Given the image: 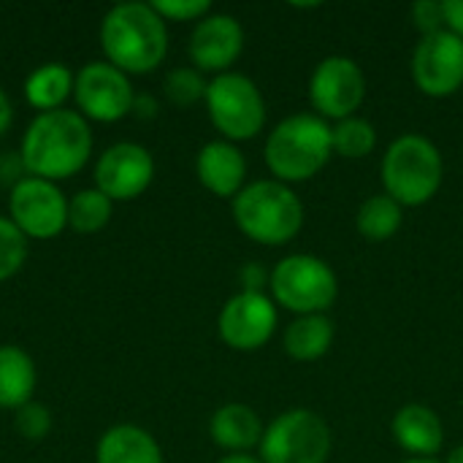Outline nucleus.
I'll return each mask as SVG.
<instances>
[{
  "mask_svg": "<svg viewBox=\"0 0 463 463\" xmlns=\"http://www.w3.org/2000/svg\"><path fill=\"white\" fill-rule=\"evenodd\" d=\"M152 8L165 22H201L206 14H212L209 0H155Z\"/></svg>",
  "mask_w": 463,
  "mask_h": 463,
  "instance_id": "c85d7f7f",
  "label": "nucleus"
},
{
  "mask_svg": "<svg viewBox=\"0 0 463 463\" xmlns=\"http://www.w3.org/2000/svg\"><path fill=\"white\" fill-rule=\"evenodd\" d=\"M14 429L22 439H30V442H41L49 437L52 431V412L46 404H38V402H27L24 407H19L14 412Z\"/></svg>",
  "mask_w": 463,
  "mask_h": 463,
  "instance_id": "cd10ccee",
  "label": "nucleus"
},
{
  "mask_svg": "<svg viewBox=\"0 0 463 463\" xmlns=\"http://www.w3.org/2000/svg\"><path fill=\"white\" fill-rule=\"evenodd\" d=\"M445 463H463V445L453 448V450H450V456H448V461H445Z\"/></svg>",
  "mask_w": 463,
  "mask_h": 463,
  "instance_id": "c9c22d12",
  "label": "nucleus"
},
{
  "mask_svg": "<svg viewBox=\"0 0 463 463\" xmlns=\"http://www.w3.org/2000/svg\"><path fill=\"white\" fill-rule=\"evenodd\" d=\"M206 111L225 141L255 138L266 125V98L260 87L236 71L220 73L206 87Z\"/></svg>",
  "mask_w": 463,
  "mask_h": 463,
  "instance_id": "0eeeda50",
  "label": "nucleus"
},
{
  "mask_svg": "<svg viewBox=\"0 0 463 463\" xmlns=\"http://www.w3.org/2000/svg\"><path fill=\"white\" fill-rule=\"evenodd\" d=\"M187 52L201 73H228L244 52V27L231 14H206L195 22Z\"/></svg>",
  "mask_w": 463,
  "mask_h": 463,
  "instance_id": "2eb2a0df",
  "label": "nucleus"
},
{
  "mask_svg": "<svg viewBox=\"0 0 463 463\" xmlns=\"http://www.w3.org/2000/svg\"><path fill=\"white\" fill-rule=\"evenodd\" d=\"M366 98V76L361 65L347 54H331L317 62L309 76V100L323 119L355 117Z\"/></svg>",
  "mask_w": 463,
  "mask_h": 463,
  "instance_id": "9b49d317",
  "label": "nucleus"
},
{
  "mask_svg": "<svg viewBox=\"0 0 463 463\" xmlns=\"http://www.w3.org/2000/svg\"><path fill=\"white\" fill-rule=\"evenodd\" d=\"M114 212V201H109L98 187L79 190L68 198V225L79 233H95L109 225Z\"/></svg>",
  "mask_w": 463,
  "mask_h": 463,
  "instance_id": "b1692460",
  "label": "nucleus"
},
{
  "mask_svg": "<svg viewBox=\"0 0 463 463\" xmlns=\"http://www.w3.org/2000/svg\"><path fill=\"white\" fill-rule=\"evenodd\" d=\"M269 271L260 266V263H247V266H241V271H239V279H241V290H247V293H266L263 288L269 285Z\"/></svg>",
  "mask_w": 463,
  "mask_h": 463,
  "instance_id": "7c9ffc66",
  "label": "nucleus"
},
{
  "mask_svg": "<svg viewBox=\"0 0 463 463\" xmlns=\"http://www.w3.org/2000/svg\"><path fill=\"white\" fill-rule=\"evenodd\" d=\"M73 98L84 119L117 122L133 114L136 90L125 71H119L109 60H92L76 73Z\"/></svg>",
  "mask_w": 463,
  "mask_h": 463,
  "instance_id": "9d476101",
  "label": "nucleus"
},
{
  "mask_svg": "<svg viewBox=\"0 0 463 463\" xmlns=\"http://www.w3.org/2000/svg\"><path fill=\"white\" fill-rule=\"evenodd\" d=\"M442 11H445V30L463 38V0H442Z\"/></svg>",
  "mask_w": 463,
  "mask_h": 463,
  "instance_id": "2f4dec72",
  "label": "nucleus"
},
{
  "mask_svg": "<svg viewBox=\"0 0 463 463\" xmlns=\"http://www.w3.org/2000/svg\"><path fill=\"white\" fill-rule=\"evenodd\" d=\"M133 114L141 117V119L157 117V100H155L152 95H146V92L136 95V100H133Z\"/></svg>",
  "mask_w": 463,
  "mask_h": 463,
  "instance_id": "473e14b6",
  "label": "nucleus"
},
{
  "mask_svg": "<svg viewBox=\"0 0 463 463\" xmlns=\"http://www.w3.org/2000/svg\"><path fill=\"white\" fill-rule=\"evenodd\" d=\"M277 304L269 293H236L225 301L217 317V334L220 339L239 350L252 353L260 350L277 331Z\"/></svg>",
  "mask_w": 463,
  "mask_h": 463,
  "instance_id": "f8f14e48",
  "label": "nucleus"
},
{
  "mask_svg": "<svg viewBox=\"0 0 463 463\" xmlns=\"http://www.w3.org/2000/svg\"><path fill=\"white\" fill-rule=\"evenodd\" d=\"M100 49L128 76L149 73L168 54V22L152 3H119L100 22Z\"/></svg>",
  "mask_w": 463,
  "mask_h": 463,
  "instance_id": "f03ea898",
  "label": "nucleus"
},
{
  "mask_svg": "<svg viewBox=\"0 0 463 463\" xmlns=\"http://www.w3.org/2000/svg\"><path fill=\"white\" fill-rule=\"evenodd\" d=\"M155 179V157L144 144L117 141L95 163V187L109 201H133Z\"/></svg>",
  "mask_w": 463,
  "mask_h": 463,
  "instance_id": "4468645a",
  "label": "nucleus"
},
{
  "mask_svg": "<svg viewBox=\"0 0 463 463\" xmlns=\"http://www.w3.org/2000/svg\"><path fill=\"white\" fill-rule=\"evenodd\" d=\"M336 328L328 315H301L285 331V353L296 361H320L334 345Z\"/></svg>",
  "mask_w": 463,
  "mask_h": 463,
  "instance_id": "4be33fe9",
  "label": "nucleus"
},
{
  "mask_svg": "<svg viewBox=\"0 0 463 463\" xmlns=\"http://www.w3.org/2000/svg\"><path fill=\"white\" fill-rule=\"evenodd\" d=\"M391 434L399 448L415 458H431L445 445V426L439 415L426 404H407L391 420Z\"/></svg>",
  "mask_w": 463,
  "mask_h": 463,
  "instance_id": "f3484780",
  "label": "nucleus"
},
{
  "mask_svg": "<svg viewBox=\"0 0 463 463\" xmlns=\"http://www.w3.org/2000/svg\"><path fill=\"white\" fill-rule=\"evenodd\" d=\"M412 81L429 98H448L463 87V38L450 30L420 38L412 52Z\"/></svg>",
  "mask_w": 463,
  "mask_h": 463,
  "instance_id": "ddd939ff",
  "label": "nucleus"
},
{
  "mask_svg": "<svg viewBox=\"0 0 463 463\" xmlns=\"http://www.w3.org/2000/svg\"><path fill=\"white\" fill-rule=\"evenodd\" d=\"M402 463H439V461H434V458H407V461H402Z\"/></svg>",
  "mask_w": 463,
  "mask_h": 463,
  "instance_id": "e433bc0d",
  "label": "nucleus"
},
{
  "mask_svg": "<svg viewBox=\"0 0 463 463\" xmlns=\"http://www.w3.org/2000/svg\"><path fill=\"white\" fill-rule=\"evenodd\" d=\"M231 212L239 231L263 247H282L304 228V203L296 190L279 179H258L244 184V190L233 198Z\"/></svg>",
  "mask_w": 463,
  "mask_h": 463,
  "instance_id": "20e7f679",
  "label": "nucleus"
},
{
  "mask_svg": "<svg viewBox=\"0 0 463 463\" xmlns=\"http://www.w3.org/2000/svg\"><path fill=\"white\" fill-rule=\"evenodd\" d=\"M95 463H163V450L146 429L117 423L98 439Z\"/></svg>",
  "mask_w": 463,
  "mask_h": 463,
  "instance_id": "a211bd4d",
  "label": "nucleus"
},
{
  "mask_svg": "<svg viewBox=\"0 0 463 463\" xmlns=\"http://www.w3.org/2000/svg\"><path fill=\"white\" fill-rule=\"evenodd\" d=\"M38 383L35 361L16 345H0V410H19L33 402Z\"/></svg>",
  "mask_w": 463,
  "mask_h": 463,
  "instance_id": "aec40b11",
  "label": "nucleus"
},
{
  "mask_svg": "<svg viewBox=\"0 0 463 463\" xmlns=\"http://www.w3.org/2000/svg\"><path fill=\"white\" fill-rule=\"evenodd\" d=\"M206 87H209V81L203 79V73L190 65H179V68L168 71L163 79V92L176 109H187V106L203 100Z\"/></svg>",
  "mask_w": 463,
  "mask_h": 463,
  "instance_id": "a878e982",
  "label": "nucleus"
},
{
  "mask_svg": "<svg viewBox=\"0 0 463 463\" xmlns=\"http://www.w3.org/2000/svg\"><path fill=\"white\" fill-rule=\"evenodd\" d=\"M92 155V128L73 109L35 114L19 146L22 168L30 176L60 182L76 176Z\"/></svg>",
  "mask_w": 463,
  "mask_h": 463,
  "instance_id": "f257e3e1",
  "label": "nucleus"
},
{
  "mask_svg": "<svg viewBox=\"0 0 463 463\" xmlns=\"http://www.w3.org/2000/svg\"><path fill=\"white\" fill-rule=\"evenodd\" d=\"M8 220L27 239H54L68 225V198L57 182L19 176L8 195Z\"/></svg>",
  "mask_w": 463,
  "mask_h": 463,
  "instance_id": "1a4fd4ad",
  "label": "nucleus"
},
{
  "mask_svg": "<svg viewBox=\"0 0 463 463\" xmlns=\"http://www.w3.org/2000/svg\"><path fill=\"white\" fill-rule=\"evenodd\" d=\"M11 119H14V109H11V98L8 92L0 87V136L11 128Z\"/></svg>",
  "mask_w": 463,
  "mask_h": 463,
  "instance_id": "72a5a7b5",
  "label": "nucleus"
},
{
  "mask_svg": "<svg viewBox=\"0 0 463 463\" xmlns=\"http://www.w3.org/2000/svg\"><path fill=\"white\" fill-rule=\"evenodd\" d=\"M334 448L328 423L304 407L274 418L258 445L263 463H326Z\"/></svg>",
  "mask_w": 463,
  "mask_h": 463,
  "instance_id": "6e6552de",
  "label": "nucleus"
},
{
  "mask_svg": "<svg viewBox=\"0 0 463 463\" xmlns=\"http://www.w3.org/2000/svg\"><path fill=\"white\" fill-rule=\"evenodd\" d=\"M412 24L426 35L442 33L445 30V11H442V0H418L412 5Z\"/></svg>",
  "mask_w": 463,
  "mask_h": 463,
  "instance_id": "c756f323",
  "label": "nucleus"
},
{
  "mask_svg": "<svg viewBox=\"0 0 463 463\" xmlns=\"http://www.w3.org/2000/svg\"><path fill=\"white\" fill-rule=\"evenodd\" d=\"M198 182L217 198H236L247 182V157L241 149L225 138L209 141L195 157Z\"/></svg>",
  "mask_w": 463,
  "mask_h": 463,
  "instance_id": "dca6fc26",
  "label": "nucleus"
},
{
  "mask_svg": "<svg viewBox=\"0 0 463 463\" xmlns=\"http://www.w3.org/2000/svg\"><path fill=\"white\" fill-rule=\"evenodd\" d=\"M73 81L76 73H71L65 62H43L24 79V100L38 109V114L57 111L73 95Z\"/></svg>",
  "mask_w": 463,
  "mask_h": 463,
  "instance_id": "412c9836",
  "label": "nucleus"
},
{
  "mask_svg": "<svg viewBox=\"0 0 463 463\" xmlns=\"http://www.w3.org/2000/svg\"><path fill=\"white\" fill-rule=\"evenodd\" d=\"M27 260V236L0 214V282L11 279Z\"/></svg>",
  "mask_w": 463,
  "mask_h": 463,
  "instance_id": "bb28decb",
  "label": "nucleus"
},
{
  "mask_svg": "<svg viewBox=\"0 0 463 463\" xmlns=\"http://www.w3.org/2000/svg\"><path fill=\"white\" fill-rule=\"evenodd\" d=\"M334 152L347 157V160H361L369 157L377 146V128L366 117H347L339 119L334 128Z\"/></svg>",
  "mask_w": 463,
  "mask_h": 463,
  "instance_id": "393cba45",
  "label": "nucleus"
},
{
  "mask_svg": "<svg viewBox=\"0 0 463 463\" xmlns=\"http://www.w3.org/2000/svg\"><path fill=\"white\" fill-rule=\"evenodd\" d=\"M269 290L274 304L296 312L298 317L326 315L339 296V279L323 258L296 252L271 269Z\"/></svg>",
  "mask_w": 463,
  "mask_h": 463,
  "instance_id": "423d86ee",
  "label": "nucleus"
},
{
  "mask_svg": "<svg viewBox=\"0 0 463 463\" xmlns=\"http://www.w3.org/2000/svg\"><path fill=\"white\" fill-rule=\"evenodd\" d=\"M217 463H263L260 458L250 456V453H231V456H222Z\"/></svg>",
  "mask_w": 463,
  "mask_h": 463,
  "instance_id": "f704fd0d",
  "label": "nucleus"
},
{
  "mask_svg": "<svg viewBox=\"0 0 463 463\" xmlns=\"http://www.w3.org/2000/svg\"><path fill=\"white\" fill-rule=\"evenodd\" d=\"M404 222V206L393 201L388 193L369 195L355 214V228L366 241H388L399 233Z\"/></svg>",
  "mask_w": 463,
  "mask_h": 463,
  "instance_id": "5701e85b",
  "label": "nucleus"
},
{
  "mask_svg": "<svg viewBox=\"0 0 463 463\" xmlns=\"http://www.w3.org/2000/svg\"><path fill=\"white\" fill-rule=\"evenodd\" d=\"M442 179L445 160L431 138L404 133L391 141L383 157V184L393 201L402 206H423L439 193Z\"/></svg>",
  "mask_w": 463,
  "mask_h": 463,
  "instance_id": "39448f33",
  "label": "nucleus"
},
{
  "mask_svg": "<svg viewBox=\"0 0 463 463\" xmlns=\"http://www.w3.org/2000/svg\"><path fill=\"white\" fill-rule=\"evenodd\" d=\"M263 423L258 418V412L247 404H222L209 423V434L214 439L217 448L228 450V453H250L252 448L260 445L263 439Z\"/></svg>",
  "mask_w": 463,
  "mask_h": 463,
  "instance_id": "6ab92c4d",
  "label": "nucleus"
},
{
  "mask_svg": "<svg viewBox=\"0 0 463 463\" xmlns=\"http://www.w3.org/2000/svg\"><path fill=\"white\" fill-rule=\"evenodd\" d=\"M334 155V133L328 119L317 114L285 117L269 133L263 157L274 179L293 184L320 174Z\"/></svg>",
  "mask_w": 463,
  "mask_h": 463,
  "instance_id": "7ed1b4c3",
  "label": "nucleus"
}]
</instances>
